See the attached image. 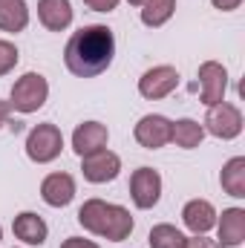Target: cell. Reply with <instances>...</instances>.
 I'll return each instance as SVG.
<instances>
[{"label": "cell", "mask_w": 245, "mask_h": 248, "mask_svg": "<svg viewBox=\"0 0 245 248\" xmlns=\"http://www.w3.org/2000/svg\"><path fill=\"white\" fill-rule=\"evenodd\" d=\"M29 23V6L23 0H0V29L23 32Z\"/></svg>", "instance_id": "e0dca14e"}, {"label": "cell", "mask_w": 245, "mask_h": 248, "mask_svg": "<svg viewBox=\"0 0 245 248\" xmlns=\"http://www.w3.org/2000/svg\"><path fill=\"white\" fill-rule=\"evenodd\" d=\"M92 12H113L119 6V0H84Z\"/></svg>", "instance_id": "cb8c5ba5"}, {"label": "cell", "mask_w": 245, "mask_h": 248, "mask_svg": "<svg viewBox=\"0 0 245 248\" xmlns=\"http://www.w3.org/2000/svg\"><path fill=\"white\" fill-rule=\"evenodd\" d=\"M46 95H49L46 78H44L41 72H26L23 78L15 81V87H12V101H9V104H12L17 113H38V110L44 107Z\"/></svg>", "instance_id": "3957f363"}, {"label": "cell", "mask_w": 245, "mask_h": 248, "mask_svg": "<svg viewBox=\"0 0 245 248\" xmlns=\"http://www.w3.org/2000/svg\"><path fill=\"white\" fill-rule=\"evenodd\" d=\"M130 3H133V6H144L147 0H130Z\"/></svg>", "instance_id": "83f0119b"}, {"label": "cell", "mask_w": 245, "mask_h": 248, "mask_svg": "<svg viewBox=\"0 0 245 248\" xmlns=\"http://www.w3.org/2000/svg\"><path fill=\"white\" fill-rule=\"evenodd\" d=\"M219 182H222V190H225V193L243 199L245 196V159L243 156H234V159L222 168Z\"/></svg>", "instance_id": "d6986e66"}, {"label": "cell", "mask_w": 245, "mask_h": 248, "mask_svg": "<svg viewBox=\"0 0 245 248\" xmlns=\"http://www.w3.org/2000/svg\"><path fill=\"white\" fill-rule=\"evenodd\" d=\"M17 49H15V44H9V41H0V75H6V72H12L15 69V63H17Z\"/></svg>", "instance_id": "7402d4cb"}, {"label": "cell", "mask_w": 245, "mask_h": 248, "mask_svg": "<svg viewBox=\"0 0 245 248\" xmlns=\"http://www.w3.org/2000/svg\"><path fill=\"white\" fill-rule=\"evenodd\" d=\"M12 231H15V237L23 240L26 246H44V243H46V234H49L46 222H44L38 214H32V211L17 214L15 222H12Z\"/></svg>", "instance_id": "4fadbf2b"}, {"label": "cell", "mask_w": 245, "mask_h": 248, "mask_svg": "<svg viewBox=\"0 0 245 248\" xmlns=\"http://www.w3.org/2000/svg\"><path fill=\"white\" fill-rule=\"evenodd\" d=\"M147 240H150V248H184L187 237L173 225H156Z\"/></svg>", "instance_id": "44dd1931"}, {"label": "cell", "mask_w": 245, "mask_h": 248, "mask_svg": "<svg viewBox=\"0 0 245 248\" xmlns=\"http://www.w3.org/2000/svg\"><path fill=\"white\" fill-rule=\"evenodd\" d=\"M245 240V211L243 208H228L222 211L219 219V246L222 248H237Z\"/></svg>", "instance_id": "9a60e30c"}, {"label": "cell", "mask_w": 245, "mask_h": 248, "mask_svg": "<svg viewBox=\"0 0 245 248\" xmlns=\"http://www.w3.org/2000/svg\"><path fill=\"white\" fill-rule=\"evenodd\" d=\"M202 139H205V127L199 122H193V119H179L176 124H170V141H176L184 150L199 147Z\"/></svg>", "instance_id": "ac0fdd59"}, {"label": "cell", "mask_w": 245, "mask_h": 248, "mask_svg": "<svg viewBox=\"0 0 245 248\" xmlns=\"http://www.w3.org/2000/svg\"><path fill=\"white\" fill-rule=\"evenodd\" d=\"M38 17L49 32H61L72 23L69 0H38Z\"/></svg>", "instance_id": "2e32d148"}, {"label": "cell", "mask_w": 245, "mask_h": 248, "mask_svg": "<svg viewBox=\"0 0 245 248\" xmlns=\"http://www.w3.org/2000/svg\"><path fill=\"white\" fill-rule=\"evenodd\" d=\"M9 113H12V104L9 101H0V127L9 124Z\"/></svg>", "instance_id": "4316f807"}, {"label": "cell", "mask_w": 245, "mask_h": 248, "mask_svg": "<svg viewBox=\"0 0 245 248\" xmlns=\"http://www.w3.org/2000/svg\"><path fill=\"white\" fill-rule=\"evenodd\" d=\"M130 196H133L136 208H144V211L153 208L159 202V196H162V176H159V170H153V168L133 170V176H130Z\"/></svg>", "instance_id": "8992f818"}, {"label": "cell", "mask_w": 245, "mask_h": 248, "mask_svg": "<svg viewBox=\"0 0 245 248\" xmlns=\"http://www.w3.org/2000/svg\"><path fill=\"white\" fill-rule=\"evenodd\" d=\"M170 124L165 116H144L141 122L136 124V141L147 150H156V147H165L170 141Z\"/></svg>", "instance_id": "30bf717a"}, {"label": "cell", "mask_w": 245, "mask_h": 248, "mask_svg": "<svg viewBox=\"0 0 245 248\" xmlns=\"http://www.w3.org/2000/svg\"><path fill=\"white\" fill-rule=\"evenodd\" d=\"M61 147H63V136L55 124H38L26 136V156L38 165H46V162L58 159Z\"/></svg>", "instance_id": "277c9868"}, {"label": "cell", "mask_w": 245, "mask_h": 248, "mask_svg": "<svg viewBox=\"0 0 245 248\" xmlns=\"http://www.w3.org/2000/svg\"><path fill=\"white\" fill-rule=\"evenodd\" d=\"M228 90V72L216 61H205L199 66V98L202 104H219Z\"/></svg>", "instance_id": "52a82bcc"}, {"label": "cell", "mask_w": 245, "mask_h": 248, "mask_svg": "<svg viewBox=\"0 0 245 248\" xmlns=\"http://www.w3.org/2000/svg\"><path fill=\"white\" fill-rule=\"evenodd\" d=\"M173 9H176V0H147L141 6V23L144 26H162L170 20Z\"/></svg>", "instance_id": "ffe728a7"}, {"label": "cell", "mask_w": 245, "mask_h": 248, "mask_svg": "<svg viewBox=\"0 0 245 248\" xmlns=\"http://www.w3.org/2000/svg\"><path fill=\"white\" fill-rule=\"evenodd\" d=\"M211 3H214V6H216L219 12H231V9H237V6H240L243 0H211Z\"/></svg>", "instance_id": "484cf974"}, {"label": "cell", "mask_w": 245, "mask_h": 248, "mask_svg": "<svg viewBox=\"0 0 245 248\" xmlns=\"http://www.w3.org/2000/svg\"><path fill=\"white\" fill-rule=\"evenodd\" d=\"M113 55H116L113 29H107L101 23L78 29L66 41V49H63L66 69L78 78H95V75L107 72V66L113 63Z\"/></svg>", "instance_id": "6da1fadb"}, {"label": "cell", "mask_w": 245, "mask_h": 248, "mask_svg": "<svg viewBox=\"0 0 245 248\" xmlns=\"http://www.w3.org/2000/svg\"><path fill=\"white\" fill-rule=\"evenodd\" d=\"M81 170H84V179L92 182V185H104V182H113L122 170V159L110 150H98V153H90L81 159Z\"/></svg>", "instance_id": "9c48e42d"}, {"label": "cell", "mask_w": 245, "mask_h": 248, "mask_svg": "<svg viewBox=\"0 0 245 248\" xmlns=\"http://www.w3.org/2000/svg\"><path fill=\"white\" fill-rule=\"evenodd\" d=\"M78 222L87 231H92L98 237H107L110 243H122V240H127L133 234V217H130V211L122 208V205H110L104 199L84 202L81 211H78Z\"/></svg>", "instance_id": "7a4b0ae2"}, {"label": "cell", "mask_w": 245, "mask_h": 248, "mask_svg": "<svg viewBox=\"0 0 245 248\" xmlns=\"http://www.w3.org/2000/svg\"><path fill=\"white\" fill-rule=\"evenodd\" d=\"M184 248H222L216 240H208L205 234H193V240H184Z\"/></svg>", "instance_id": "603a6c76"}, {"label": "cell", "mask_w": 245, "mask_h": 248, "mask_svg": "<svg viewBox=\"0 0 245 248\" xmlns=\"http://www.w3.org/2000/svg\"><path fill=\"white\" fill-rule=\"evenodd\" d=\"M0 240H3V228H0Z\"/></svg>", "instance_id": "f1b7e54d"}, {"label": "cell", "mask_w": 245, "mask_h": 248, "mask_svg": "<svg viewBox=\"0 0 245 248\" xmlns=\"http://www.w3.org/2000/svg\"><path fill=\"white\" fill-rule=\"evenodd\" d=\"M61 248H98L92 240H84V237H69Z\"/></svg>", "instance_id": "d4e9b609"}, {"label": "cell", "mask_w": 245, "mask_h": 248, "mask_svg": "<svg viewBox=\"0 0 245 248\" xmlns=\"http://www.w3.org/2000/svg\"><path fill=\"white\" fill-rule=\"evenodd\" d=\"M182 219L193 234H208L216 225V211H214V205L208 199H193V202L184 205Z\"/></svg>", "instance_id": "5bb4252c"}, {"label": "cell", "mask_w": 245, "mask_h": 248, "mask_svg": "<svg viewBox=\"0 0 245 248\" xmlns=\"http://www.w3.org/2000/svg\"><path fill=\"white\" fill-rule=\"evenodd\" d=\"M72 147H75V153L84 159V156H90V153H98V150H104L107 147V127L98 122H84L75 127V133H72Z\"/></svg>", "instance_id": "8fae6325"}, {"label": "cell", "mask_w": 245, "mask_h": 248, "mask_svg": "<svg viewBox=\"0 0 245 248\" xmlns=\"http://www.w3.org/2000/svg\"><path fill=\"white\" fill-rule=\"evenodd\" d=\"M41 196H44L46 205L63 208V205H69L72 196H75V179H72L69 173H49V176L44 179V185H41Z\"/></svg>", "instance_id": "7c38bea8"}, {"label": "cell", "mask_w": 245, "mask_h": 248, "mask_svg": "<svg viewBox=\"0 0 245 248\" xmlns=\"http://www.w3.org/2000/svg\"><path fill=\"white\" fill-rule=\"evenodd\" d=\"M179 84V72L173 66H153L138 78V93L150 101H159L165 95H170Z\"/></svg>", "instance_id": "ba28073f"}, {"label": "cell", "mask_w": 245, "mask_h": 248, "mask_svg": "<svg viewBox=\"0 0 245 248\" xmlns=\"http://www.w3.org/2000/svg\"><path fill=\"white\" fill-rule=\"evenodd\" d=\"M205 130L216 139H237L240 130H243V113L234 107V104H211L208 107V116H205Z\"/></svg>", "instance_id": "5b68a950"}]
</instances>
